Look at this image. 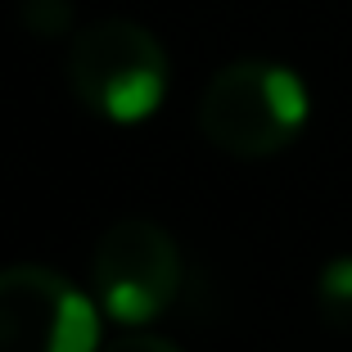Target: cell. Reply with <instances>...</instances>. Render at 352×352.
<instances>
[{
  "label": "cell",
  "mask_w": 352,
  "mask_h": 352,
  "mask_svg": "<svg viewBox=\"0 0 352 352\" xmlns=\"http://www.w3.org/2000/svg\"><path fill=\"white\" fill-rule=\"evenodd\" d=\"M167 50L131 19H100L68 45V86L104 122H145L167 95Z\"/></svg>",
  "instance_id": "obj_2"
},
{
  "label": "cell",
  "mask_w": 352,
  "mask_h": 352,
  "mask_svg": "<svg viewBox=\"0 0 352 352\" xmlns=\"http://www.w3.org/2000/svg\"><path fill=\"white\" fill-rule=\"evenodd\" d=\"M104 352H176L167 339H158V334H122V339H113Z\"/></svg>",
  "instance_id": "obj_7"
},
{
  "label": "cell",
  "mask_w": 352,
  "mask_h": 352,
  "mask_svg": "<svg viewBox=\"0 0 352 352\" xmlns=\"http://www.w3.org/2000/svg\"><path fill=\"white\" fill-rule=\"evenodd\" d=\"M316 307L330 330L352 334V258L325 262V271L316 276Z\"/></svg>",
  "instance_id": "obj_5"
},
{
  "label": "cell",
  "mask_w": 352,
  "mask_h": 352,
  "mask_svg": "<svg viewBox=\"0 0 352 352\" xmlns=\"http://www.w3.org/2000/svg\"><path fill=\"white\" fill-rule=\"evenodd\" d=\"M19 23L32 36L54 41L63 32H73V0H19Z\"/></svg>",
  "instance_id": "obj_6"
},
{
  "label": "cell",
  "mask_w": 352,
  "mask_h": 352,
  "mask_svg": "<svg viewBox=\"0 0 352 352\" xmlns=\"http://www.w3.org/2000/svg\"><path fill=\"white\" fill-rule=\"evenodd\" d=\"M91 276L100 307L118 325H145L181 294V249L158 221L126 217L100 235Z\"/></svg>",
  "instance_id": "obj_3"
},
{
  "label": "cell",
  "mask_w": 352,
  "mask_h": 352,
  "mask_svg": "<svg viewBox=\"0 0 352 352\" xmlns=\"http://www.w3.org/2000/svg\"><path fill=\"white\" fill-rule=\"evenodd\" d=\"M307 122V86L294 68L271 59L226 63L204 100H199V131L235 158H271L289 145Z\"/></svg>",
  "instance_id": "obj_1"
},
{
  "label": "cell",
  "mask_w": 352,
  "mask_h": 352,
  "mask_svg": "<svg viewBox=\"0 0 352 352\" xmlns=\"http://www.w3.org/2000/svg\"><path fill=\"white\" fill-rule=\"evenodd\" d=\"M95 302L54 267H0V352H95Z\"/></svg>",
  "instance_id": "obj_4"
}]
</instances>
